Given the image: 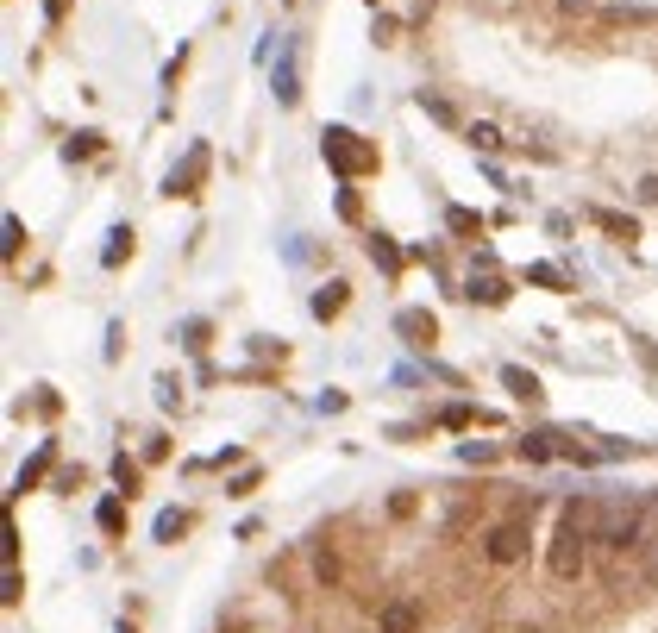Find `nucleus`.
Returning <instances> with one entry per match:
<instances>
[{"label": "nucleus", "instance_id": "nucleus-11", "mask_svg": "<svg viewBox=\"0 0 658 633\" xmlns=\"http://www.w3.org/2000/svg\"><path fill=\"white\" fill-rule=\"evenodd\" d=\"M339 308H345V283H326V289L314 295V314H320V320H333Z\"/></svg>", "mask_w": 658, "mask_h": 633}, {"label": "nucleus", "instance_id": "nucleus-9", "mask_svg": "<svg viewBox=\"0 0 658 633\" xmlns=\"http://www.w3.org/2000/svg\"><path fill=\"white\" fill-rule=\"evenodd\" d=\"M395 326H402V333H408L414 345H433V333H439V326H433V314H402Z\"/></svg>", "mask_w": 658, "mask_h": 633}, {"label": "nucleus", "instance_id": "nucleus-18", "mask_svg": "<svg viewBox=\"0 0 658 633\" xmlns=\"http://www.w3.org/2000/svg\"><path fill=\"white\" fill-rule=\"evenodd\" d=\"M157 533H163V539H176V533H188V514H163V521H157Z\"/></svg>", "mask_w": 658, "mask_h": 633}, {"label": "nucleus", "instance_id": "nucleus-1", "mask_svg": "<svg viewBox=\"0 0 658 633\" xmlns=\"http://www.w3.org/2000/svg\"><path fill=\"white\" fill-rule=\"evenodd\" d=\"M590 546H596V508L590 502H571L558 514V533L546 546V571L552 583H577L583 571H590Z\"/></svg>", "mask_w": 658, "mask_h": 633}, {"label": "nucleus", "instance_id": "nucleus-20", "mask_svg": "<svg viewBox=\"0 0 658 633\" xmlns=\"http://www.w3.org/2000/svg\"><path fill=\"white\" fill-rule=\"evenodd\" d=\"M652 527H658V508H652Z\"/></svg>", "mask_w": 658, "mask_h": 633}, {"label": "nucleus", "instance_id": "nucleus-3", "mask_svg": "<svg viewBox=\"0 0 658 633\" xmlns=\"http://www.w3.org/2000/svg\"><path fill=\"white\" fill-rule=\"evenodd\" d=\"M483 558H489L496 571L521 565V558H527V521H496V527L483 533Z\"/></svg>", "mask_w": 658, "mask_h": 633}, {"label": "nucleus", "instance_id": "nucleus-7", "mask_svg": "<svg viewBox=\"0 0 658 633\" xmlns=\"http://www.w3.org/2000/svg\"><path fill=\"white\" fill-rule=\"evenodd\" d=\"M376 633H420V608L414 602H389L383 621H376Z\"/></svg>", "mask_w": 658, "mask_h": 633}, {"label": "nucleus", "instance_id": "nucleus-6", "mask_svg": "<svg viewBox=\"0 0 658 633\" xmlns=\"http://www.w3.org/2000/svg\"><path fill=\"white\" fill-rule=\"evenodd\" d=\"M314 577H320V590H339V583H345V558H339L333 539H320V546H314Z\"/></svg>", "mask_w": 658, "mask_h": 633}, {"label": "nucleus", "instance_id": "nucleus-13", "mask_svg": "<svg viewBox=\"0 0 658 633\" xmlns=\"http://www.w3.org/2000/svg\"><path fill=\"white\" fill-rule=\"evenodd\" d=\"M464 138H470V145H477V151H502V132L489 126V120H477V126H470Z\"/></svg>", "mask_w": 658, "mask_h": 633}, {"label": "nucleus", "instance_id": "nucleus-2", "mask_svg": "<svg viewBox=\"0 0 658 633\" xmlns=\"http://www.w3.org/2000/svg\"><path fill=\"white\" fill-rule=\"evenodd\" d=\"M326 163H333L339 176H364V170H376V145H364V138L345 132V126H326Z\"/></svg>", "mask_w": 658, "mask_h": 633}, {"label": "nucleus", "instance_id": "nucleus-17", "mask_svg": "<svg viewBox=\"0 0 658 633\" xmlns=\"http://www.w3.org/2000/svg\"><path fill=\"white\" fill-rule=\"evenodd\" d=\"M113 477H120V489L132 496V489H138V464H132V458H120V464H113Z\"/></svg>", "mask_w": 658, "mask_h": 633}, {"label": "nucleus", "instance_id": "nucleus-8", "mask_svg": "<svg viewBox=\"0 0 658 633\" xmlns=\"http://www.w3.org/2000/svg\"><path fill=\"white\" fill-rule=\"evenodd\" d=\"M464 295H470V301H489V308H502V301H508V283H502L496 270H483V276L470 270V289H464Z\"/></svg>", "mask_w": 658, "mask_h": 633}, {"label": "nucleus", "instance_id": "nucleus-15", "mask_svg": "<svg viewBox=\"0 0 658 633\" xmlns=\"http://www.w3.org/2000/svg\"><path fill=\"white\" fill-rule=\"evenodd\" d=\"M120 257H132V226L113 232V245H107V264H120Z\"/></svg>", "mask_w": 658, "mask_h": 633}, {"label": "nucleus", "instance_id": "nucleus-19", "mask_svg": "<svg viewBox=\"0 0 658 633\" xmlns=\"http://www.w3.org/2000/svg\"><path fill=\"white\" fill-rule=\"evenodd\" d=\"M640 201H646V207H658V176H646V182H640Z\"/></svg>", "mask_w": 658, "mask_h": 633}, {"label": "nucleus", "instance_id": "nucleus-10", "mask_svg": "<svg viewBox=\"0 0 658 633\" xmlns=\"http://www.w3.org/2000/svg\"><path fill=\"white\" fill-rule=\"evenodd\" d=\"M276 95H282V101H301V76H295V57H282V63H276Z\"/></svg>", "mask_w": 658, "mask_h": 633}, {"label": "nucleus", "instance_id": "nucleus-4", "mask_svg": "<svg viewBox=\"0 0 658 633\" xmlns=\"http://www.w3.org/2000/svg\"><path fill=\"white\" fill-rule=\"evenodd\" d=\"M596 546H602L608 558H627L633 546H640V514H621V521H608V527H596Z\"/></svg>", "mask_w": 658, "mask_h": 633}, {"label": "nucleus", "instance_id": "nucleus-16", "mask_svg": "<svg viewBox=\"0 0 658 633\" xmlns=\"http://www.w3.org/2000/svg\"><path fill=\"white\" fill-rule=\"evenodd\" d=\"M502 377H508V389H514V395H539V383L527 377V370H502Z\"/></svg>", "mask_w": 658, "mask_h": 633}, {"label": "nucleus", "instance_id": "nucleus-14", "mask_svg": "<svg viewBox=\"0 0 658 633\" xmlns=\"http://www.w3.org/2000/svg\"><path fill=\"white\" fill-rule=\"evenodd\" d=\"M370 257H376V264H383V270H402V251H395V245L383 239V232H376V239H370Z\"/></svg>", "mask_w": 658, "mask_h": 633}, {"label": "nucleus", "instance_id": "nucleus-5", "mask_svg": "<svg viewBox=\"0 0 658 633\" xmlns=\"http://www.w3.org/2000/svg\"><path fill=\"white\" fill-rule=\"evenodd\" d=\"M201 176H207V145H195L182 157V170H170V182H163V195H201Z\"/></svg>", "mask_w": 658, "mask_h": 633}, {"label": "nucleus", "instance_id": "nucleus-12", "mask_svg": "<svg viewBox=\"0 0 658 633\" xmlns=\"http://www.w3.org/2000/svg\"><path fill=\"white\" fill-rule=\"evenodd\" d=\"M590 220H596L602 232H615V239H633V220H627V214H608V207H596Z\"/></svg>", "mask_w": 658, "mask_h": 633}]
</instances>
